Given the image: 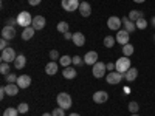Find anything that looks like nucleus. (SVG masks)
Instances as JSON below:
<instances>
[{"mask_svg": "<svg viewBox=\"0 0 155 116\" xmlns=\"http://www.w3.org/2000/svg\"><path fill=\"white\" fill-rule=\"evenodd\" d=\"M71 40H73V44H74L76 47H84V44H85V36H84L82 33H74L73 37H71Z\"/></svg>", "mask_w": 155, "mask_h": 116, "instance_id": "a211bd4d", "label": "nucleus"}, {"mask_svg": "<svg viewBox=\"0 0 155 116\" xmlns=\"http://www.w3.org/2000/svg\"><path fill=\"white\" fill-rule=\"evenodd\" d=\"M6 25H9V27H16V25H17V19H9L6 22Z\"/></svg>", "mask_w": 155, "mask_h": 116, "instance_id": "58836bf2", "label": "nucleus"}, {"mask_svg": "<svg viewBox=\"0 0 155 116\" xmlns=\"http://www.w3.org/2000/svg\"><path fill=\"white\" fill-rule=\"evenodd\" d=\"M17 79H19V76H17V74H14V73L6 74V82H8V84H16V82H17Z\"/></svg>", "mask_w": 155, "mask_h": 116, "instance_id": "473e14b6", "label": "nucleus"}, {"mask_svg": "<svg viewBox=\"0 0 155 116\" xmlns=\"http://www.w3.org/2000/svg\"><path fill=\"white\" fill-rule=\"evenodd\" d=\"M50 59H53V60L61 59V57H59V53H58L56 50H51V51H50Z\"/></svg>", "mask_w": 155, "mask_h": 116, "instance_id": "e433bc0d", "label": "nucleus"}, {"mask_svg": "<svg viewBox=\"0 0 155 116\" xmlns=\"http://www.w3.org/2000/svg\"><path fill=\"white\" fill-rule=\"evenodd\" d=\"M9 71H11L9 63H8V62H2V65H0V73L6 76V74H9Z\"/></svg>", "mask_w": 155, "mask_h": 116, "instance_id": "2f4dec72", "label": "nucleus"}, {"mask_svg": "<svg viewBox=\"0 0 155 116\" xmlns=\"http://www.w3.org/2000/svg\"><path fill=\"white\" fill-rule=\"evenodd\" d=\"M135 25H137V28H138V30H146L147 22H146V19H144V17H141V19H138V20L135 22Z\"/></svg>", "mask_w": 155, "mask_h": 116, "instance_id": "7c9ffc66", "label": "nucleus"}, {"mask_svg": "<svg viewBox=\"0 0 155 116\" xmlns=\"http://www.w3.org/2000/svg\"><path fill=\"white\" fill-rule=\"evenodd\" d=\"M17 114H19V110L14 108V107H8L3 111V116H17Z\"/></svg>", "mask_w": 155, "mask_h": 116, "instance_id": "c85d7f7f", "label": "nucleus"}, {"mask_svg": "<svg viewBox=\"0 0 155 116\" xmlns=\"http://www.w3.org/2000/svg\"><path fill=\"white\" fill-rule=\"evenodd\" d=\"M19 88H20V87H19L17 84H8V85L5 87L8 96H16V95L19 93Z\"/></svg>", "mask_w": 155, "mask_h": 116, "instance_id": "412c9836", "label": "nucleus"}, {"mask_svg": "<svg viewBox=\"0 0 155 116\" xmlns=\"http://www.w3.org/2000/svg\"><path fill=\"white\" fill-rule=\"evenodd\" d=\"M106 67H107V71H113L115 70V63L109 62V63H106Z\"/></svg>", "mask_w": 155, "mask_h": 116, "instance_id": "a19ab883", "label": "nucleus"}, {"mask_svg": "<svg viewBox=\"0 0 155 116\" xmlns=\"http://www.w3.org/2000/svg\"><path fill=\"white\" fill-rule=\"evenodd\" d=\"M56 28H58L59 33H64V34L68 33V22H59Z\"/></svg>", "mask_w": 155, "mask_h": 116, "instance_id": "bb28decb", "label": "nucleus"}, {"mask_svg": "<svg viewBox=\"0 0 155 116\" xmlns=\"http://www.w3.org/2000/svg\"><path fill=\"white\" fill-rule=\"evenodd\" d=\"M96 62H98V53L96 51H88L84 56V63H87V65H95Z\"/></svg>", "mask_w": 155, "mask_h": 116, "instance_id": "9b49d317", "label": "nucleus"}, {"mask_svg": "<svg viewBox=\"0 0 155 116\" xmlns=\"http://www.w3.org/2000/svg\"><path fill=\"white\" fill-rule=\"evenodd\" d=\"M134 2H135V3H144L146 0H134Z\"/></svg>", "mask_w": 155, "mask_h": 116, "instance_id": "c03bdc74", "label": "nucleus"}, {"mask_svg": "<svg viewBox=\"0 0 155 116\" xmlns=\"http://www.w3.org/2000/svg\"><path fill=\"white\" fill-rule=\"evenodd\" d=\"M64 37H65L67 40H70V39L73 37V34H70V31H68V33H65V34H64Z\"/></svg>", "mask_w": 155, "mask_h": 116, "instance_id": "37998d69", "label": "nucleus"}, {"mask_svg": "<svg viewBox=\"0 0 155 116\" xmlns=\"http://www.w3.org/2000/svg\"><path fill=\"white\" fill-rule=\"evenodd\" d=\"M14 37H16V28L14 27H9V25L3 27V30H2V39L11 40V39H14Z\"/></svg>", "mask_w": 155, "mask_h": 116, "instance_id": "9d476101", "label": "nucleus"}, {"mask_svg": "<svg viewBox=\"0 0 155 116\" xmlns=\"http://www.w3.org/2000/svg\"><path fill=\"white\" fill-rule=\"evenodd\" d=\"M51 114H53V116H65V110L58 107V108H54L53 111H51Z\"/></svg>", "mask_w": 155, "mask_h": 116, "instance_id": "f704fd0d", "label": "nucleus"}, {"mask_svg": "<svg viewBox=\"0 0 155 116\" xmlns=\"http://www.w3.org/2000/svg\"><path fill=\"white\" fill-rule=\"evenodd\" d=\"M79 12H81L82 17H88L90 14H92V6H90V3L81 2V5H79Z\"/></svg>", "mask_w": 155, "mask_h": 116, "instance_id": "6ab92c4d", "label": "nucleus"}, {"mask_svg": "<svg viewBox=\"0 0 155 116\" xmlns=\"http://www.w3.org/2000/svg\"><path fill=\"white\" fill-rule=\"evenodd\" d=\"M70 116H81V114H78V113H71Z\"/></svg>", "mask_w": 155, "mask_h": 116, "instance_id": "de8ad7c7", "label": "nucleus"}, {"mask_svg": "<svg viewBox=\"0 0 155 116\" xmlns=\"http://www.w3.org/2000/svg\"><path fill=\"white\" fill-rule=\"evenodd\" d=\"M59 63L65 68V67H70L71 63H73V57H70V56H62L61 59H59Z\"/></svg>", "mask_w": 155, "mask_h": 116, "instance_id": "393cba45", "label": "nucleus"}, {"mask_svg": "<svg viewBox=\"0 0 155 116\" xmlns=\"http://www.w3.org/2000/svg\"><path fill=\"white\" fill-rule=\"evenodd\" d=\"M34 28L33 27H28V28H23V31H22V39L23 40H30V39H33V36H34Z\"/></svg>", "mask_w": 155, "mask_h": 116, "instance_id": "b1692460", "label": "nucleus"}, {"mask_svg": "<svg viewBox=\"0 0 155 116\" xmlns=\"http://www.w3.org/2000/svg\"><path fill=\"white\" fill-rule=\"evenodd\" d=\"M17 25H19V27H22V28H28V27H31V25H33V17H31L30 12L22 11L20 14L17 16Z\"/></svg>", "mask_w": 155, "mask_h": 116, "instance_id": "f257e3e1", "label": "nucleus"}, {"mask_svg": "<svg viewBox=\"0 0 155 116\" xmlns=\"http://www.w3.org/2000/svg\"><path fill=\"white\" fill-rule=\"evenodd\" d=\"M129 111H130V114H134V113H138V110H140V105H138V102H135V101H132V102H129Z\"/></svg>", "mask_w": 155, "mask_h": 116, "instance_id": "cd10ccee", "label": "nucleus"}, {"mask_svg": "<svg viewBox=\"0 0 155 116\" xmlns=\"http://www.w3.org/2000/svg\"><path fill=\"white\" fill-rule=\"evenodd\" d=\"M58 104H59V107L61 108H64V110H67V108H70L71 107V96L68 95V93H59L58 95Z\"/></svg>", "mask_w": 155, "mask_h": 116, "instance_id": "7ed1b4c3", "label": "nucleus"}, {"mask_svg": "<svg viewBox=\"0 0 155 116\" xmlns=\"http://www.w3.org/2000/svg\"><path fill=\"white\" fill-rule=\"evenodd\" d=\"M153 40H155V36H153Z\"/></svg>", "mask_w": 155, "mask_h": 116, "instance_id": "8fccbe9b", "label": "nucleus"}, {"mask_svg": "<svg viewBox=\"0 0 155 116\" xmlns=\"http://www.w3.org/2000/svg\"><path fill=\"white\" fill-rule=\"evenodd\" d=\"M121 25H123L121 19L116 17V16H112V17H109V20H107V27H109V30H112V31H120Z\"/></svg>", "mask_w": 155, "mask_h": 116, "instance_id": "1a4fd4ad", "label": "nucleus"}, {"mask_svg": "<svg viewBox=\"0 0 155 116\" xmlns=\"http://www.w3.org/2000/svg\"><path fill=\"white\" fill-rule=\"evenodd\" d=\"M62 76L65 77V79H74V77L78 76V71L74 68H71V67H65L64 71H62Z\"/></svg>", "mask_w": 155, "mask_h": 116, "instance_id": "aec40b11", "label": "nucleus"}, {"mask_svg": "<svg viewBox=\"0 0 155 116\" xmlns=\"http://www.w3.org/2000/svg\"><path fill=\"white\" fill-rule=\"evenodd\" d=\"M17 110H19V113H27V111L30 110V107H28L27 102H20L19 107H17Z\"/></svg>", "mask_w": 155, "mask_h": 116, "instance_id": "72a5a7b5", "label": "nucleus"}, {"mask_svg": "<svg viewBox=\"0 0 155 116\" xmlns=\"http://www.w3.org/2000/svg\"><path fill=\"white\" fill-rule=\"evenodd\" d=\"M121 22H123V27H124V30H126L127 33H134V31L137 30L135 22H132L127 16H126V17H123V19H121Z\"/></svg>", "mask_w": 155, "mask_h": 116, "instance_id": "f8f14e48", "label": "nucleus"}, {"mask_svg": "<svg viewBox=\"0 0 155 116\" xmlns=\"http://www.w3.org/2000/svg\"><path fill=\"white\" fill-rule=\"evenodd\" d=\"M25 65H27V57H25L23 54H19V56L16 57V60H14V67H16L17 70H22Z\"/></svg>", "mask_w": 155, "mask_h": 116, "instance_id": "4be33fe9", "label": "nucleus"}, {"mask_svg": "<svg viewBox=\"0 0 155 116\" xmlns=\"http://www.w3.org/2000/svg\"><path fill=\"white\" fill-rule=\"evenodd\" d=\"M5 95H6V90H5V87H2V88H0V98H5Z\"/></svg>", "mask_w": 155, "mask_h": 116, "instance_id": "79ce46f5", "label": "nucleus"}, {"mask_svg": "<svg viewBox=\"0 0 155 116\" xmlns=\"http://www.w3.org/2000/svg\"><path fill=\"white\" fill-rule=\"evenodd\" d=\"M115 39H116V42H118V44H121V45H127L129 40H130V33H127L126 30H120L118 33H116Z\"/></svg>", "mask_w": 155, "mask_h": 116, "instance_id": "6e6552de", "label": "nucleus"}, {"mask_svg": "<svg viewBox=\"0 0 155 116\" xmlns=\"http://www.w3.org/2000/svg\"><path fill=\"white\" fill-rule=\"evenodd\" d=\"M41 2H42V0H28V3H30L31 6H37Z\"/></svg>", "mask_w": 155, "mask_h": 116, "instance_id": "ea45409f", "label": "nucleus"}, {"mask_svg": "<svg viewBox=\"0 0 155 116\" xmlns=\"http://www.w3.org/2000/svg\"><path fill=\"white\" fill-rule=\"evenodd\" d=\"M73 65H76V67L82 65V57L81 56H73Z\"/></svg>", "mask_w": 155, "mask_h": 116, "instance_id": "c9c22d12", "label": "nucleus"}, {"mask_svg": "<svg viewBox=\"0 0 155 116\" xmlns=\"http://www.w3.org/2000/svg\"><path fill=\"white\" fill-rule=\"evenodd\" d=\"M134 45H130V44H127V45H123V54L126 56V57H129V56H132L134 54Z\"/></svg>", "mask_w": 155, "mask_h": 116, "instance_id": "a878e982", "label": "nucleus"}, {"mask_svg": "<svg viewBox=\"0 0 155 116\" xmlns=\"http://www.w3.org/2000/svg\"><path fill=\"white\" fill-rule=\"evenodd\" d=\"M150 23H152V27H155V17H153V19L150 20Z\"/></svg>", "mask_w": 155, "mask_h": 116, "instance_id": "a18cd8bd", "label": "nucleus"}, {"mask_svg": "<svg viewBox=\"0 0 155 116\" xmlns=\"http://www.w3.org/2000/svg\"><path fill=\"white\" fill-rule=\"evenodd\" d=\"M16 84H17L20 88H28L30 84H31V77H30L28 74H22V76H19V79H17Z\"/></svg>", "mask_w": 155, "mask_h": 116, "instance_id": "dca6fc26", "label": "nucleus"}, {"mask_svg": "<svg viewBox=\"0 0 155 116\" xmlns=\"http://www.w3.org/2000/svg\"><path fill=\"white\" fill-rule=\"evenodd\" d=\"M107 71V67H106V63H102V62H96L95 65H93V70H92V74L96 77V79H101V77H104Z\"/></svg>", "mask_w": 155, "mask_h": 116, "instance_id": "39448f33", "label": "nucleus"}, {"mask_svg": "<svg viewBox=\"0 0 155 116\" xmlns=\"http://www.w3.org/2000/svg\"><path fill=\"white\" fill-rule=\"evenodd\" d=\"M109 99V95L104 92V90H99V92H96L93 95V101L96 102V104H104V102H107Z\"/></svg>", "mask_w": 155, "mask_h": 116, "instance_id": "ddd939ff", "label": "nucleus"}, {"mask_svg": "<svg viewBox=\"0 0 155 116\" xmlns=\"http://www.w3.org/2000/svg\"><path fill=\"white\" fill-rule=\"evenodd\" d=\"M127 17L130 19L132 22H137L138 19L144 17V14H143V11H140V9H132L130 12H129V16H127Z\"/></svg>", "mask_w": 155, "mask_h": 116, "instance_id": "5701e85b", "label": "nucleus"}, {"mask_svg": "<svg viewBox=\"0 0 155 116\" xmlns=\"http://www.w3.org/2000/svg\"><path fill=\"white\" fill-rule=\"evenodd\" d=\"M61 5H62V8L65 9V11L73 12V11H76V9H79L81 2H79V0H62Z\"/></svg>", "mask_w": 155, "mask_h": 116, "instance_id": "423d86ee", "label": "nucleus"}, {"mask_svg": "<svg viewBox=\"0 0 155 116\" xmlns=\"http://www.w3.org/2000/svg\"><path fill=\"white\" fill-rule=\"evenodd\" d=\"M130 116H138V113H134V114H130Z\"/></svg>", "mask_w": 155, "mask_h": 116, "instance_id": "09e8293b", "label": "nucleus"}, {"mask_svg": "<svg viewBox=\"0 0 155 116\" xmlns=\"http://www.w3.org/2000/svg\"><path fill=\"white\" fill-rule=\"evenodd\" d=\"M115 42H116V39H115V37H112V36L104 37V47H107V48H112V47L115 45Z\"/></svg>", "mask_w": 155, "mask_h": 116, "instance_id": "c756f323", "label": "nucleus"}, {"mask_svg": "<svg viewBox=\"0 0 155 116\" xmlns=\"http://www.w3.org/2000/svg\"><path fill=\"white\" fill-rule=\"evenodd\" d=\"M31 27H33L36 31L44 30V28H45V19H44L42 16H36V17L33 19V25H31Z\"/></svg>", "mask_w": 155, "mask_h": 116, "instance_id": "2eb2a0df", "label": "nucleus"}, {"mask_svg": "<svg viewBox=\"0 0 155 116\" xmlns=\"http://www.w3.org/2000/svg\"><path fill=\"white\" fill-rule=\"evenodd\" d=\"M123 79H124V74H123V73H120V71H110V73L107 74V77H106L107 84H110V85H116V84H120Z\"/></svg>", "mask_w": 155, "mask_h": 116, "instance_id": "20e7f679", "label": "nucleus"}, {"mask_svg": "<svg viewBox=\"0 0 155 116\" xmlns=\"http://www.w3.org/2000/svg\"><path fill=\"white\" fill-rule=\"evenodd\" d=\"M8 48V42H6V39H2V40H0V50H6Z\"/></svg>", "mask_w": 155, "mask_h": 116, "instance_id": "4c0bfd02", "label": "nucleus"}, {"mask_svg": "<svg viewBox=\"0 0 155 116\" xmlns=\"http://www.w3.org/2000/svg\"><path fill=\"white\" fill-rule=\"evenodd\" d=\"M129 68H130V59L126 57V56L120 57L118 60L115 62V70H116V71H120V73H123V74H124Z\"/></svg>", "mask_w": 155, "mask_h": 116, "instance_id": "f03ea898", "label": "nucleus"}, {"mask_svg": "<svg viewBox=\"0 0 155 116\" xmlns=\"http://www.w3.org/2000/svg\"><path fill=\"white\" fill-rule=\"evenodd\" d=\"M137 77H138V70H137L135 67H130V68L124 73V79H126L127 82H134Z\"/></svg>", "mask_w": 155, "mask_h": 116, "instance_id": "4468645a", "label": "nucleus"}, {"mask_svg": "<svg viewBox=\"0 0 155 116\" xmlns=\"http://www.w3.org/2000/svg\"><path fill=\"white\" fill-rule=\"evenodd\" d=\"M42 116H53V114H51V113H44Z\"/></svg>", "mask_w": 155, "mask_h": 116, "instance_id": "49530a36", "label": "nucleus"}, {"mask_svg": "<svg viewBox=\"0 0 155 116\" xmlns=\"http://www.w3.org/2000/svg\"><path fill=\"white\" fill-rule=\"evenodd\" d=\"M16 57H17V56H16V51L12 50V48H9V47H8L6 50H3V51H2V56H0L2 62H8V63H9V62H14Z\"/></svg>", "mask_w": 155, "mask_h": 116, "instance_id": "0eeeda50", "label": "nucleus"}, {"mask_svg": "<svg viewBox=\"0 0 155 116\" xmlns=\"http://www.w3.org/2000/svg\"><path fill=\"white\" fill-rule=\"evenodd\" d=\"M58 70H59V67H58V63H56L54 60L48 62L47 65H45V73H47L48 76H54V74L58 73Z\"/></svg>", "mask_w": 155, "mask_h": 116, "instance_id": "f3484780", "label": "nucleus"}]
</instances>
